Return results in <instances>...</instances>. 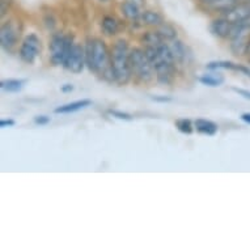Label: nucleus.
<instances>
[{
	"mask_svg": "<svg viewBox=\"0 0 250 250\" xmlns=\"http://www.w3.org/2000/svg\"><path fill=\"white\" fill-rule=\"evenodd\" d=\"M165 40L160 36V33L156 30V32H146V33L142 36V43L144 45V47H147V46H152V47H155V46L160 45L161 42H164Z\"/></svg>",
	"mask_w": 250,
	"mask_h": 250,
	"instance_id": "aec40b11",
	"label": "nucleus"
},
{
	"mask_svg": "<svg viewBox=\"0 0 250 250\" xmlns=\"http://www.w3.org/2000/svg\"><path fill=\"white\" fill-rule=\"evenodd\" d=\"M170 50H172L173 57L176 59V63H185L186 58H188V49L186 46L180 41V40H174L170 43Z\"/></svg>",
	"mask_w": 250,
	"mask_h": 250,
	"instance_id": "6ab92c4d",
	"label": "nucleus"
},
{
	"mask_svg": "<svg viewBox=\"0 0 250 250\" xmlns=\"http://www.w3.org/2000/svg\"><path fill=\"white\" fill-rule=\"evenodd\" d=\"M111 64L114 71V80L118 85H126L132 78L131 67L128 62L130 49L126 40H118L110 50Z\"/></svg>",
	"mask_w": 250,
	"mask_h": 250,
	"instance_id": "f03ea898",
	"label": "nucleus"
},
{
	"mask_svg": "<svg viewBox=\"0 0 250 250\" xmlns=\"http://www.w3.org/2000/svg\"><path fill=\"white\" fill-rule=\"evenodd\" d=\"M85 63L89 71L100 75L104 80L115 83L114 71L111 64V54L106 43L100 38L88 40L85 43Z\"/></svg>",
	"mask_w": 250,
	"mask_h": 250,
	"instance_id": "f257e3e1",
	"label": "nucleus"
},
{
	"mask_svg": "<svg viewBox=\"0 0 250 250\" xmlns=\"http://www.w3.org/2000/svg\"><path fill=\"white\" fill-rule=\"evenodd\" d=\"M121 9H122L123 16L128 19V20L131 21H138L140 20V12L139 5L136 4L135 1H132V0H126V1H123L122 5H121Z\"/></svg>",
	"mask_w": 250,
	"mask_h": 250,
	"instance_id": "2eb2a0df",
	"label": "nucleus"
},
{
	"mask_svg": "<svg viewBox=\"0 0 250 250\" xmlns=\"http://www.w3.org/2000/svg\"><path fill=\"white\" fill-rule=\"evenodd\" d=\"M99 1H103V3H106V1H109V0H99Z\"/></svg>",
	"mask_w": 250,
	"mask_h": 250,
	"instance_id": "f704fd0d",
	"label": "nucleus"
},
{
	"mask_svg": "<svg viewBox=\"0 0 250 250\" xmlns=\"http://www.w3.org/2000/svg\"><path fill=\"white\" fill-rule=\"evenodd\" d=\"M176 127L178 128V131L185 134V135H190L194 131V123L190 119L181 118L176 121Z\"/></svg>",
	"mask_w": 250,
	"mask_h": 250,
	"instance_id": "4be33fe9",
	"label": "nucleus"
},
{
	"mask_svg": "<svg viewBox=\"0 0 250 250\" xmlns=\"http://www.w3.org/2000/svg\"><path fill=\"white\" fill-rule=\"evenodd\" d=\"M101 29L103 33L107 37H113L119 32V22L118 20L113 16H105L101 21Z\"/></svg>",
	"mask_w": 250,
	"mask_h": 250,
	"instance_id": "dca6fc26",
	"label": "nucleus"
},
{
	"mask_svg": "<svg viewBox=\"0 0 250 250\" xmlns=\"http://www.w3.org/2000/svg\"><path fill=\"white\" fill-rule=\"evenodd\" d=\"M85 66V47L80 45V43H75L74 42V45H72L70 53L67 55L63 67L66 70L71 71L72 74H82Z\"/></svg>",
	"mask_w": 250,
	"mask_h": 250,
	"instance_id": "423d86ee",
	"label": "nucleus"
},
{
	"mask_svg": "<svg viewBox=\"0 0 250 250\" xmlns=\"http://www.w3.org/2000/svg\"><path fill=\"white\" fill-rule=\"evenodd\" d=\"M246 58H248V62L250 63V41H249V45H248V49H246Z\"/></svg>",
	"mask_w": 250,
	"mask_h": 250,
	"instance_id": "7c9ffc66",
	"label": "nucleus"
},
{
	"mask_svg": "<svg viewBox=\"0 0 250 250\" xmlns=\"http://www.w3.org/2000/svg\"><path fill=\"white\" fill-rule=\"evenodd\" d=\"M241 119L245 123L250 125V113H244V114H241Z\"/></svg>",
	"mask_w": 250,
	"mask_h": 250,
	"instance_id": "c756f323",
	"label": "nucleus"
},
{
	"mask_svg": "<svg viewBox=\"0 0 250 250\" xmlns=\"http://www.w3.org/2000/svg\"><path fill=\"white\" fill-rule=\"evenodd\" d=\"M233 90L236 93H238L240 96H242L244 99L246 100H250V92L246 89H241V88H233Z\"/></svg>",
	"mask_w": 250,
	"mask_h": 250,
	"instance_id": "bb28decb",
	"label": "nucleus"
},
{
	"mask_svg": "<svg viewBox=\"0 0 250 250\" xmlns=\"http://www.w3.org/2000/svg\"><path fill=\"white\" fill-rule=\"evenodd\" d=\"M194 127L199 134L207 136H213L216 135L217 131H219V126L216 123L212 122V121H208V119L199 118L194 122Z\"/></svg>",
	"mask_w": 250,
	"mask_h": 250,
	"instance_id": "f8f14e48",
	"label": "nucleus"
},
{
	"mask_svg": "<svg viewBox=\"0 0 250 250\" xmlns=\"http://www.w3.org/2000/svg\"><path fill=\"white\" fill-rule=\"evenodd\" d=\"M109 114H110L111 117H114V118L123 119V121H131L132 119L131 114H128V113H123V111H119V110H109Z\"/></svg>",
	"mask_w": 250,
	"mask_h": 250,
	"instance_id": "5701e85b",
	"label": "nucleus"
},
{
	"mask_svg": "<svg viewBox=\"0 0 250 250\" xmlns=\"http://www.w3.org/2000/svg\"><path fill=\"white\" fill-rule=\"evenodd\" d=\"M74 89L75 88L72 84H64V85L61 86V90L63 92V93H71Z\"/></svg>",
	"mask_w": 250,
	"mask_h": 250,
	"instance_id": "c85d7f7f",
	"label": "nucleus"
},
{
	"mask_svg": "<svg viewBox=\"0 0 250 250\" xmlns=\"http://www.w3.org/2000/svg\"><path fill=\"white\" fill-rule=\"evenodd\" d=\"M16 125V122L13 119H1L0 121V128H5V127H13Z\"/></svg>",
	"mask_w": 250,
	"mask_h": 250,
	"instance_id": "a878e982",
	"label": "nucleus"
},
{
	"mask_svg": "<svg viewBox=\"0 0 250 250\" xmlns=\"http://www.w3.org/2000/svg\"><path fill=\"white\" fill-rule=\"evenodd\" d=\"M223 17H226L232 24L245 25L250 17V3L238 1L237 4H234L233 7L227 9L226 12H223Z\"/></svg>",
	"mask_w": 250,
	"mask_h": 250,
	"instance_id": "1a4fd4ad",
	"label": "nucleus"
},
{
	"mask_svg": "<svg viewBox=\"0 0 250 250\" xmlns=\"http://www.w3.org/2000/svg\"><path fill=\"white\" fill-rule=\"evenodd\" d=\"M240 0H199L202 5H205L206 8L213 9L217 12H226L227 9L237 4Z\"/></svg>",
	"mask_w": 250,
	"mask_h": 250,
	"instance_id": "ddd939ff",
	"label": "nucleus"
},
{
	"mask_svg": "<svg viewBox=\"0 0 250 250\" xmlns=\"http://www.w3.org/2000/svg\"><path fill=\"white\" fill-rule=\"evenodd\" d=\"M157 32L164 38L165 41H174L177 40V30L168 22H163L160 26H157Z\"/></svg>",
	"mask_w": 250,
	"mask_h": 250,
	"instance_id": "412c9836",
	"label": "nucleus"
},
{
	"mask_svg": "<svg viewBox=\"0 0 250 250\" xmlns=\"http://www.w3.org/2000/svg\"><path fill=\"white\" fill-rule=\"evenodd\" d=\"M72 45H74V38H72V36H66V34L63 33L53 34L49 46L50 63L55 67L63 66Z\"/></svg>",
	"mask_w": 250,
	"mask_h": 250,
	"instance_id": "20e7f679",
	"label": "nucleus"
},
{
	"mask_svg": "<svg viewBox=\"0 0 250 250\" xmlns=\"http://www.w3.org/2000/svg\"><path fill=\"white\" fill-rule=\"evenodd\" d=\"M19 40H20V29L15 24V21H7L1 25L0 43L3 50H5L7 53H11L17 46Z\"/></svg>",
	"mask_w": 250,
	"mask_h": 250,
	"instance_id": "0eeeda50",
	"label": "nucleus"
},
{
	"mask_svg": "<svg viewBox=\"0 0 250 250\" xmlns=\"http://www.w3.org/2000/svg\"><path fill=\"white\" fill-rule=\"evenodd\" d=\"M11 0H1V16H5V13L8 12Z\"/></svg>",
	"mask_w": 250,
	"mask_h": 250,
	"instance_id": "cd10ccee",
	"label": "nucleus"
},
{
	"mask_svg": "<svg viewBox=\"0 0 250 250\" xmlns=\"http://www.w3.org/2000/svg\"><path fill=\"white\" fill-rule=\"evenodd\" d=\"M155 103H170L172 101V97H169V96H152L151 97Z\"/></svg>",
	"mask_w": 250,
	"mask_h": 250,
	"instance_id": "393cba45",
	"label": "nucleus"
},
{
	"mask_svg": "<svg viewBox=\"0 0 250 250\" xmlns=\"http://www.w3.org/2000/svg\"><path fill=\"white\" fill-rule=\"evenodd\" d=\"M132 1H135L136 4L140 5V4H143V1H144V0H132Z\"/></svg>",
	"mask_w": 250,
	"mask_h": 250,
	"instance_id": "2f4dec72",
	"label": "nucleus"
},
{
	"mask_svg": "<svg viewBox=\"0 0 250 250\" xmlns=\"http://www.w3.org/2000/svg\"><path fill=\"white\" fill-rule=\"evenodd\" d=\"M25 84H26L25 79H8L0 83V88L8 93H19L22 90Z\"/></svg>",
	"mask_w": 250,
	"mask_h": 250,
	"instance_id": "f3484780",
	"label": "nucleus"
},
{
	"mask_svg": "<svg viewBox=\"0 0 250 250\" xmlns=\"http://www.w3.org/2000/svg\"><path fill=\"white\" fill-rule=\"evenodd\" d=\"M240 1H245V3H250V0H240Z\"/></svg>",
	"mask_w": 250,
	"mask_h": 250,
	"instance_id": "72a5a7b5",
	"label": "nucleus"
},
{
	"mask_svg": "<svg viewBox=\"0 0 250 250\" xmlns=\"http://www.w3.org/2000/svg\"><path fill=\"white\" fill-rule=\"evenodd\" d=\"M156 80L161 85H170L176 78V63H169V62H160L155 64Z\"/></svg>",
	"mask_w": 250,
	"mask_h": 250,
	"instance_id": "9d476101",
	"label": "nucleus"
},
{
	"mask_svg": "<svg viewBox=\"0 0 250 250\" xmlns=\"http://www.w3.org/2000/svg\"><path fill=\"white\" fill-rule=\"evenodd\" d=\"M51 118H50L49 115H37V117H34V123L38 125V126H46V125H49Z\"/></svg>",
	"mask_w": 250,
	"mask_h": 250,
	"instance_id": "b1692460",
	"label": "nucleus"
},
{
	"mask_svg": "<svg viewBox=\"0 0 250 250\" xmlns=\"http://www.w3.org/2000/svg\"><path fill=\"white\" fill-rule=\"evenodd\" d=\"M245 26H248V28H250V17H249V20L246 21L245 22Z\"/></svg>",
	"mask_w": 250,
	"mask_h": 250,
	"instance_id": "473e14b6",
	"label": "nucleus"
},
{
	"mask_svg": "<svg viewBox=\"0 0 250 250\" xmlns=\"http://www.w3.org/2000/svg\"><path fill=\"white\" fill-rule=\"evenodd\" d=\"M128 62H130V67H131L132 76L138 79L139 82L147 84V83H151L155 79V67L149 62V59H148L146 53H144V50H130Z\"/></svg>",
	"mask_w": 250,
	"mask_h": 250,
	"instance_id": "7ed1b4c3",
	"label": "nucleus"
},
{
	"mask_svg": "<svg viewBox=\"0 0 250 250\" xmlns=\"http://www.w3.org/2000/svg\"><path fill=\"white\" fill-rule=\"evenodd\" d=\"M241 26L242 25L232 24L230 21L227 20L226 17H220V19H216L211 22L209 30L216 37L223 38V40H232Z\"/></svg>",
	"mask_w": 250,
	"mask_h": 250,
	"instance_id": "6e6552de",
	"label": "nucleus"
},
{
	"mask_svg": "<svg viewBox=\"0 0 250 250\" xmlns=\"http://www.w3.org/2000/svg\"><path fill=\"white\" fill-rule=\"evenodd\" d=\"M90 105H92V101H90V100H79V101H74V103L58 106L57 109L54 110V113H55V114H71V113H75V111L85 109V107L90 106Z\"/></svg>",
	"mask_w": 250,
	"mask_h": 250,
	"instance_id": "9b49d317",
	"label": "nucleus"
},
{
	"mask_svg": "<svg viewBox=\"0 0 250 250\" xmlns=\"http://www.w3.org/2000/svg\"><path fill=\"white\" fill-rule=\"evenodd\" d=\"M140 21L143 22L144 25H149V26H160L163 22H165L163 16H161L159 12H155V11H144L140 15Z\"/></svg>",
	"mask_w": 250,
	"mask_h": 250,
	"instance_id": "a211bd4d",
	"label": "nucleus"
},
{
	"mask_svg": "<svg viewBox=\"0 0 250 250\" xmlns=\"http://www.w3.org/2000/svg\"><path fill=\"white\" fill-rule=\"evenodd\" d=\"M41 40H40V37L36 33H30L21 42L19 55H20L21 61L24 62V63H26V64H33L38 55L41 54Z\"/></svg>",
	"mask_w": 250,
	"mask_h": 250,
	"instance_id": "39448f33",
	"label": "nucleus"
},
{
	"mask_svg": "<svg viewBox=\"0 0 250 250\" xmlns=\"http://www.w3.org/2000/svg\"><path fill=\"white\" fill-rule=\"evenodd\" d=\"M224 75L217 72V70H211V72H207V74H203L199 78V83L203 84L206 86H211V88H216V86H220L224 83Z\"/></svg>",
	"mask_w": 250,
	"mask_h": 250,
	"instance_id": "4468645a",
	"label": "nucleus"
}]
</instances>
